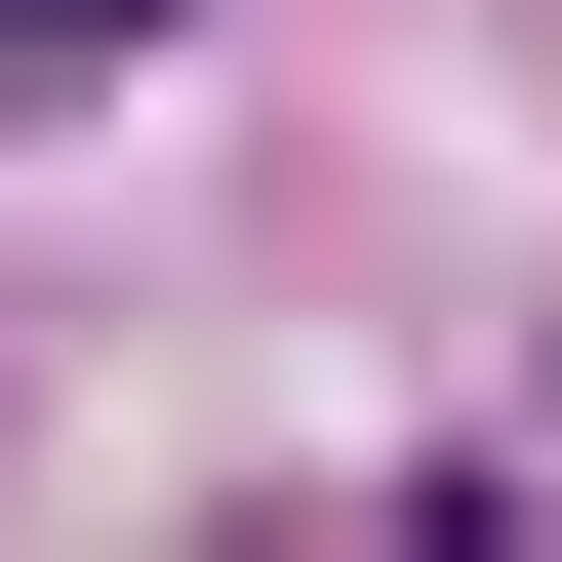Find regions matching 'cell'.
Wrapping results in <instances>:
<instances>
[{
    "instance_id": "cell-1",
    "label": "cell",
    "mask_w": 562,
    "mask_h": 562,
    "mask_svg": "<svg viewBox=\"0 0 562 562\" xmlns=\"http://www.w3.org/2000/svg\"><path fill=\"white\" fill-rule=\"evenodd\" d=\"M41 41H161V0H41Z\"/></svg>"
}]
</instances>
